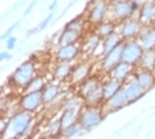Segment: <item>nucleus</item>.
<instances>
[{"instance_id": "38", "label": "nucleus", "mask_w": 155, "mask_h": 139, "mask_svg": "<svg viewBox=\"0 0 155 139\" xmlns=\"http://www.w3.org/2000/svg\"><path fill=\"white\" fill-rule=\"evenodd\" d=\"M51 139H66L65 137H61V135H58V137H53V138H51Z\"/></svg>"}, {"instance_id": "14", "label": "nucleus", "mask_w": 155, "mask_h": 139, "mask_svg": "<svg viewBox=\"0 0 155 139\" xmlns=\"http://www.w3.org/2000/svg\"><path fill=\"white\" fill-rule=\"evenodd\" d=\"M134 80L143 88L144 91H149L155 86V72L143 68H135V72L133 74Z\"/></svg>"}, {"instance_id": "40", "label": "nucleus", "mask_w": 155, "mask_h": 139, "mask_svg": "<svg viewBox=\"0 0 155 139\" xmlns=\"http://www.w3.org/2000/svg\"><path fill=\"white\" fill-rule=\"evenodd\" d=\"M129 2H135V0H129Z\"/></svg>"}, {"instance_id": "11", "label": "nucleus", "mask_w": 155, "mask_h": 139, "mask_svg": "<svg viewBox=\"0 0 155 139\" xmlns=\"http://www.w3.org/2000/svg\"><path fill=\"white\" fill-rule=\"evenodd\" d=\"M44 95L43 91H35V93H23V95L19 99L20 109L28 113L37 111L41 106H44Z\"/></svg>"}, {"instance_id": "32", "label": "nucleus", "mask_w": 155, "mask_h": 139, "mask_svg": "<svg viewBox=\"0 0 155 139\" xmlns=\"http://www.w3.org/2000/svg\"><path fill=\"white\" fill-rule=\"evenodd\" d=\"M81 131H82V127H81V124L77 122V123L72 124V126H69V127H66V129L62 130V137H65L66 139H73V138H76Z\"/></svg>"}, {"instance_id": "39", "label": "nucleus", "mask_w": 155, "mask_h": 139, "mask_svg": "<svg viewBox=\"0 0 155 139\" xmlns=\"http://www.w3.org/2000/svg\"><path fill=\"white\" fill-rule=\"evenodd\" d=\"M107 2H109V3H111V2H114V0H107Z\"/></svg>"}, {"instance_id": "23", "label": "nucleus", "mask_w": 155, "mask_h": 139, "mask_svg": "<svg viewBox=\"0 0 155 139\" xmlns=\"http://www.w3.org/2000/svg\"><path fill=\"white\" fill-rule=\"evenodd\" d=\"M82 40V35L73 29L64 28L58 35L57 45H70V44H80Z\"/></svg>"}, {"instance_id": "1", "label": "nucleus", "mask_w": 155, "mask_h": 139, "mask_svg": "<svg viewBox=\"0 0 155 139\" xmlns=\"http://www.w3.org/2000/svg\"><path fill=\"white\" fill-rule=\"evenodd\" d=\"M33 127V115L32 113L20 111L15 113L8 118L5 130L2 133L3 139H13V138H25L29 135Z\"/></svg>"}, {"instance_id": "25", "label": "nucleus", "mask_w": 155, "mask_h": 139, "mask_svg": "<svg viewBox=\"0 0 155 139\" xmlns=\"http://www.w3.org/2000/svg\"><path fill=\"white\" fill-rule=\"evenodd\" d=\"M123 42V38L121 37V35H119V32H114L113 35H110L109 37L104 38V41H102V57L105 55H107V53H110L113 49H115L118 45H121Z\"/></svg>"}, {"instance_id": "3", "label": "nucleus", "mask_w": 155, "mask_h": 139, "mask_svg": "<svg viewBox=\"0 0 155 139\" xmlns=\"http://www.w3.org/2000/svg\"><path fill=\"white\" fill-rule=\"evenodd\" d=\"M36 76H37L36 64H35L32 58H28L25 61H23L12 72V74L8 78V84L12 85L15 89L24 90Z\"/></svg>"}, {"instance_id": "27", "label": "nucleus", "mask_w": 155, "mask_h": 139, "mask_svg": "<svg viewBox=\"0 0 155 139\" xmlns=\"http://www.w3.org/2000/svg\"><path fill=\"white\" fill-rule=\"evenodd\" d=\"M48 81L47 78H45L44 76H41V74H37L36 77L33 78L32 81L29 82V85L24 89V93H35V91H43L45 86H47Z\"/></svg>"}, {"instance_id": "5", "label": "nucleus", "mask_w": 155, "mask_h": 139, "mask_svg": "<svg viewBox=\"0 0 155 139\" xmlns=\"http://www.w3.org/2000/svg\"><path fill=\"white\" fill-rule=\"evenodd\" d=\"M109 12H110V3L107 0H91L87 4L85 19L89 25L96 27L109 19Z\"/></svg>"}, {"instance_id": "20", "label": "nucleus", "mask_w": 155, "mask_h": 139, "mask_svg": "<svg viewBox=\"0 0 155 139\" xmlns=\"http://www.w3.org/2000/svg\"><path fill=\"white\" fill-rule=\"evenodd\" d=\"M72 69H73V64L70 62H56V65L52 70L54 81L57 82H65L69 81L70 74H72Z\"/></svg>"}, {"instance_id": "24", "label": "nucleus", "mask_w": 155, "mask_h": 139, "mask_svg": "<svg viewBox=\"0 0 155 139\" xmlns=\"http://www.w3.org/2000/svg\"><path fill=\"white\" fill-rule=\"evenodd\" d=\"M117 31H118V23H115V21H113L110 19H106L105 21H102V23L94 27V32L102 38L109 37L110 35H113Z\"/></svg>"}, {"instance_id": "9", "label": "nucleus", "mask_w": 155, "mask_h": 139, "mask_svg": "<svg viewBox=\"0 0 155 139\" xmlns=\"http://www.w3.org/2000/svg\"><path fill=\"white\" fill-rule=\"evenodd\" d=\"M143 28L144 25L140 23L138 17H131V19L118 24V32L121 35V37L123 38V41L137 40L139 37L140 32L143 31Z\"/></svg>"}, {"instance_id": "29", "label": "nucleus", "mask_w": 155, "mask_h": 139, "mask_svg": "<svg viewBox=\"0 0 155 139\" xmlns=\"http://www.w3.org/2000/svg\"><path fill=\"white\" fill-rule=\"evenodd\" d=\"M82 105H84V99L78 94L72 95V97L66 98L62 102V110H78V111H81L82 110Z\"/></svg>"}, {"instance_id": "13", "label": "nucleus", "mask_w": 155, "mask_h": 139, "mask_svg": "<svg viewBox=\"0 0 155 139\" xmlns=\"http://www.w3.org/2000/svg\"><path fill=\"white\" fill-rule=\"evenodd\" d=\"M89 77H90V65L86 61H80V62L73 64L72 74H70V78H69L70 84L74 85V86H80Z\"/></svg>"}, {"instance_id": "22", "label": "nucleus", "mask_w": 155, "mask_h": 139, "mask_svg": "<svg viewBox=\"0 0 155 139\" xmlns=\"http://www.w3.org/2000/svg\"><path fill=\"white\" fill-rule=\"evenodd\" d=\"M102 88H104V97H105V102H106L107 99H110L113 95H115L121 90L123 88V84L121 81L107 76L104 80V82H102Z\"/></svg>"}, {"instance_id": "4", "label": "nucleus", "mask_w": 155, "mask_h": 139, "mask_svg": "<svg viewBox=\"0 0 155 139\" xmlns=\"http://www.w3.org/2000/svg\"><path fill=\"white\" fill-rule=\"evenodd\" d=\"M139 7L134 2L129 0H114L110 3V12H109V19L115 21V23H122L131 17H137Z\"/></svg>"}, {"instance_id": "17", "label": "nucleus", "mask_w": 155, "mask_h": 139, "mask_svg": "<svg viewBox=\"0 0 155 139\" xmlns=\"http://www.w3.org/2000/svg\"><path fill=\"white\" fill-rule=\"evenodd\" d=\"M62 93V86H61V82H48L45 89L43 90V95H44V103L47 106L54 103L57 99L60 98Z\"/></svg>"}, {"instance_id": "6", "label": "nucleus", "mask_w": 155, "mask_h": 139, "mask_svg": "<svg viewBox=\"0 0 155 139\" xmlns=\"http://www.w3.org/2000/svg\"><path fill=\"white\" fill-rule=\"evenodd\" d=\"M104 115H102V110L100 106H87L85 105V108H82V110L80 111V119L78 123L81 124L82 130L90 131L102 122Z\"/></svg>"}, {"instance_id": "8", "label": "nucleus", "mask_w": 155, "mask_h": 139, "mask_svg": "<svg viewBox=\"0 0 155 139\" xmlns=\"http://www.w3.org/2000/svg\"><path fill=\"white\" fill-rule=\"evenodd\" d=\"M102 41L104 38L98 36L94 31L87 32L85 36L82 37V42H81V48H82V53L89 57H102Z\"/></svg>"}, {"instance_id": "42", "label": "nucleus", "mask_w": 155, "mask_h": 139, "mask_svg": "<svg viewBox=\"0 0 155 139\" xmlns=\"http://www.w3.org/2000/svg\"><path fill=\"white\" fill-rule=\"evenodd\" d=\"M154 72H155V70H154Z\"/></svg>"}, {"instance_id": "21", "label": "nucleus", "mask_w": 155, "mask_h": 139, "mask_svg": "<svg viewBox=\"0 0 155 139\" xmlns=\"http://www.w3.org/2000/svg\"><path fill=\"white\" fill-rule=\"evenodd\" d=\"M137 40L139 41V44L142 45L144 51L155 49V25L144 27Z\"/></svg>"}, {"instance_id": "35", "label": "nucleus", "mask_w": 155, "mask_h": 139, "mask_svg": "<svg viewBox=\"0 0 155 139\" xmlns=\"http://www.w3.org/2000/svg\"><path fill=\"white\" fill-rule=\"evenodd\" d=\"M37 3H38V0H32V2H31L29 4L27 5V8H25V11H24V13H23V16L25 17V16L29 15V13H31V12H32V11L35 9V7L37 5Z\"/></svg>"}, {"instance_id": "10", "label": "nucleus", "mask_w": 155, "mask_h": 139, "mask_svg": "<svg viewBox=\"0 0 155 139\" xmlns=\"http://www.w3.org/2000/svg\"><path fill=\"white\" fill-rule=\"evenodd\" d=\"M82 53L81 44H70V45H57L54 52L56 62H74Z\"/></svg>"}, {"instance_id": "41", "label": "nucleus", "mask_w": 155, "mask_h": 139, "mask_svg": "<svg viewBox=\"0 0 155 139\" xmlns=\"http://www.w3.org/2000/svg\"><path fill=\"white\" fill-rule=\"evenodd\" d=\"M13 139H19V138H13Z\"/></svg>"}, {"instance_id": "33", "label": "nucleus", "mask_w": 155, "mask_h": 139, "mask_svg": "<svg viewBox=\"0 0 155 139\" xmlns=\"http://www.w3.org/2000/svg\"><path fill=\"white\" fill-rule=\"evenodd\" d=\"M20 24H21V20H17V21H15V23H13L12 24V25L11 27H9L8 28V29H7L5 32H4V33H3L2 35V41H7V38H8V37H11V36H13V32H15L16 29H17V28H19L20 27Z\"/></svg>"}, {"instance_id": "34", "label": "nucleus", "mask_w": 155, "mask_h": 139, "mask_svg": "<svg viewBox=\"0 0 155 139\" xmlns=\"http://www.w3.org/2000/svg\"><path fill=\"white\" fill-rule=\"evenodd\" d=\"M17 44H19V38L16 36L8 37L5 41V51H13V49L17 46Z\"/></svg>"}, {"instance_id": "19", "label": "nucleus", "mask_w": 155, "mask_h": 139, "mask_svg": "<svg viewBox=\"0 0 155 139\" xmlns=\"http://www.w3.org/2000/svg\"><path fill=\"white\" fill-rule=\"evenodd\" d=\"M130 101L127 98V94H126L125 88H122L115 95H113L110 99H107L105 102V106L110 110V111H117V110L125 108L126 105H129Z\"/></svg>"}, {"instance_id": "30", "label": "nucleus", "mask_w": 155, "mask_h": 139, "mask_svg": "<svg viewBox=\"0 0 155 139\" xmlns=\"http://www.w3.org/2000/svg\"><path fill=\"white\" fill-rule=\"evenodd\" d=\"M139 68L155 70V49L144 51L142 58H140V62H139Z\"/></svg>"}, {"instance_id": "16", "label": "nucleus", "mask_w": 155, "mask_h": 139, "mask_svg": "<svg viewBox=\"0 0 155 139\" xmlns=\"http://www.w3.org/2000/svg\"><path fill=\"white\" fill-rule=\"evenodd\" d=\"M134 72H135V68L131 66L130 64H126V62L121 61L117 66L113 68L111 72L109 73L107 76L115 78V80H118V81H121L122 84H125L126 81H129L130 78L133 77Z\"/></svg>"}, {"instance_id": "12", "label": "nucleus", "mask_w": 155, "mask_h": 139, "mask_svg": "<svg viewBox=\"0 0 155 139\" xmlns=\"http://www.w3.org/2000/svg\"><path fill=\"white\" fill-rule=\"evenodd\" d=\"M122 49H123V42L118 45L115 49H113L110 53L105 55L100 58V69L104 74H109L114 66H117L122 61Z\"/></svg>"}, {"instance_id": "28", "label": "nucleus", "mask_w": 155, "mask_h": 139, "mask_svg": "<svg viewBox=\"0 0 155 139\" xmlns=\"http://www.w3.org/2000/svg\"><path fill=\"white\" fill-rule=\"evenodd\" d=\"M86 24H87V21H86L85 17L84 16H77V17H74V19L69 20L68 23L65 24L64 28H66V29H73V31H76V32H78V33L82 35L84 31H85ZM87 25H89V24H87Z\"/></svg>"}, {"instance_id": "31", "label": "nucleus", "mask_w": 155, "mask_h": 139, "mask_svg": "<svg viewBox=\"0 0 155 139\" xmlns=\"http://www.w3.org/2000/svg\"><path fill=\"white\" fill-rule=\"evenodd\" d=\"M53 17H54V13H49V15L45 17V19H43L40 21V24H38L37 27H35V28H32V29H29L27 32V36L29 37V36H33V35H36V33H38V32H41V31H44L45 28H48L49 25H51V23L53 21Z\"/></svg>"}, {"instance_id": "37", "label": "nucleus", "mask_w": 155, "mask_h": 139, "mask_svg": "<svg viewBox=\"0 0 155 139\" xmlns=\"http://www.w3.org/2000/svg\"><path fill=\"white\" fill-rule=\"evenodd\" d=\"M58 8V0H53V2L51 3V4L48 5V11L49 13H54V11Z\"/></svg>"}, {"instance_id": "2", "label": "nucleus", "mask_w": 155, "mask_h": 139, "mask_svg": "<svg viewBox=\"0 0 155 139\" xmlns=\"http://www.w3.org/2000/svg\"><path fill=\"white\" fill-rule=\"evenodd\" d=\"M102 82L97 76H90L84 84L77 86V91L78 95L84 99V103L87 106H101L105 103L104 97V88H102Z\"/></svg>"}, {"instance_id": "36", "label": "nucleus", "mask_w": 155, "mask_h": 139, "mask_svg": "<svg viewBox=\"0 0 155 139\" xmlns=\"http://www.w3.org/2000/svg\"><path fill=\"white\" fill-rule=\"evenodd\" d=\"M12 60V55L9 53V51H3L0 53V61L2 62H5V61H9Z\"/></svg>"}, {"instance_id": "26", "label": "nucleus", "mask_w": 155, "mask_h": 139, "mask_svg": "<svg viewBox=\"0 0 155 139\" xmlns=\"http://www.w3.org/2000/svg\"><path fill=\"white\" fill-rule=\"evenodd\" d=\"M80 119V111L78 110H62L61 117H60V122H61L62 130L66 127L72 126L78 122Z\"/></svg>"}, {"instance_id": "15", "label": "nucleus", "mask_w": 155, "mask_h": 139, "mask_svg": "<svg viewBox=\"0 0 155 139\" xmlns=\"http://www.w3.org/2000/svg\"><path fill=\"white\" fill-rule=\"evenodd\" d=\"M137 17L144 27L155 25V0H147L144 4L140 5Z\"/></svg>"}, {"instance_id": "7", "label": "nucleus", "mask_w": 155, "mask_h": 139, "mask_svg": "<svg viewBox=\"0 0 155 139\" xmlns=\"http://www.w3.org/2000/svg\"><path fill=\"white\" fill-rule=\"evenodd\" d=\"M144 53V49L139 44L138 40H129L123 41V49H122V61L126 64H130L134 68H138L140 58Z\"/></svg>"}, {"instance_id": "18", "label": "nucleus", "mask_w": 155, "mask_h": 139, "mask_svg": "<svg viewBox=\"0 0 155 139\" xmlns=\"http://www.w3.org/2000/svg\"><path fill=\"white\" fill-rule=\"evenodd\" d=\"M123 88H125V90H126V94H127L130 103L138 101L139 98H142L144 95V93H146L143 90V88L134 80V77H131L129 81H126V82L123 84Z\"/></svg>"}]
</instances>
